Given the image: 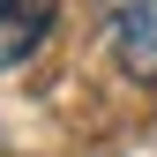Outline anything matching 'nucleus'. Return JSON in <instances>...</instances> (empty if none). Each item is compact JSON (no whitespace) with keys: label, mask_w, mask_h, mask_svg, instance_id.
<instances>
[{"label":"nucleus","mask_w":157,"mask_h":157,"mask_svg":"<svg viewBox=\"0 0 157 157\" xmlns=\"http://www.w3.org/2000/svg\"><path fill=\"white\" fill-rule=\"evenodd\" d=\"M105 45L135 82H157V0H97Z\"/></svg>","instance_id":"obj_1"},{"label":"nucleus","mask_w":157,"mask_h":157,"mask_svg":"<svg viewBox=\"0 0 157 157\" xmlns=\"http://www.w3.org/2000/svg\"><path fill=\"white\" fill-rule=\"evenodd\" d=\"M52 30V0H0V67H23Z\"/></svg>","instance_id":"obj_2"}]
</instances>
